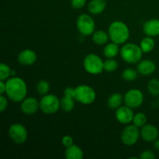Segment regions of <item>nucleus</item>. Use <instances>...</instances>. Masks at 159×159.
<instances>
[{"label":"nucleus","instance_id":"1","mask_svg":"<svg viewBox=\"0 0 159 159\" xmlns=\"http://www.w3.org/2000/svg\"><path fill=\"white\" fill-rule=\"evenodd\" d=\"M6 93L8 97L16 102H22L27 94V87L24 81L20 78L13 77L7 79L6 82Z\"/></svg>","mask_w":159,"mask_h":159},{"label":"nucleus","instance_id":"2","mask_svg":"<svg viewBox=\"0 0 159 159\" xmlns=\"http://www.w3.org/2000/svg\"><path fill=\"white\" fill-rule=\"evenodd\" d=\"M108 34L110 40L117 44L125 43L130 37L128 26L122 21L113 22L109 26Z\"/></svg>","mask_w":159,"mask_h":159},{"label":"nucleus","instance_id":"3","mask_svg":"<svg viewBox=\"0 0 159 159\" xmlns=\"http://www.w3.org/2000/svg\"><path fill=\"white\" fill-rule=\"evenodd\" d=\"M143 51L141 47L135 43H126L120 49L123 60L129 64H136L141 60Z\"/></svg>","mask_w":159,"mask_h":159},{"label":"nucleus","instance_id":"4","mask_svg":"<svg viewBox=\"0 0 159 159\" xmlns=\"http://www.w3.org/2000/svg\"><path fill=\"white\" fill-rule=\"evenodd\" d=\"M104 62L98 55L95 54H88L84 59V68L91 75H99L104 70Z\"/></svg>","mask_w":159,"mask_h":159},{"label":"nucleus","instance_id":"5","mask_svg":"<svg viewBox=\"0 0 159 159\" xmlns=\"http://www.w3.org/2000/svg\"><path fill=\"white\" fill-rule=\"evenodd\" d=\"M40 108L46 114H53L61 108V100L55 95H44L40 101Z\"/></svg>","mask_w":159,"mask_h":159},{"label":"nucleus","instance_id":"6","mask_svg":"<svg viewBox=\"0 0 159 159\" xmlns=\"http://www.w3.org/2000/svg\"><path fill=\"white\" fill-rule=\"evenodd\" d=\"M96 97V92L92 87L86 85H80L75 88V99L84 105L93 103Z\"/></svg>","mask_w":159,"mask_h":159},{"label":"nucleus","instance_id":"7","mask_svg":"<svg viewBox=\"0 0 159 159\" xmlns=\"http://www.w3.org/2000/svg\"><path fill=\"white\" fill-rule=\"evenodd\" d=\"M76 26L78 30L85 36H89L93 34L95 31V21L93 17L87 14H81L76 20Z\"/></svg>","mask_w":159,"mask_h":159},{"label":"nucleus","instance_id":"8","mask_svg":"<svg viewBox=\"0 0 159 159\" xmlns=\"http://www.w3.org/2000/svg\"><path fill=\"white\" fill-rule=\"evenodd\" d=\"M9 135L11 140L18 144L26 142L28 138V133L26 127L20 124H12L9 127Z\"/></svg>","mask_w":159,"mask_h":159},{"label":"nucleus","instance_id":"9","mask_svg":"<svg viewBox=\"0 0 159 159\" xmlns=\"http://www.w3.org/2000/svg\"><path fill=\"white\" fill-rule=\"evenodd\" d=\"M141 131L135 125H129L123 130L121 133V141L125 145L131 146L138 142Z\"/></svg>","mask_w":159,"mask_h":159},{"label":"nucleus","instance_id":"10","mask_svg":"<svg viewBox=\"0 0 159 159\" xmlns=\"http://www.w3.org/2000/svg\"><path fill=\"white\" fill-rule=\"evenodd\" d=\"M125 105L131 109L138 108L141 107L144 101V95L139 89H133L127 92L124 98Z\"/></svg>","mask_w":159,"mask_h":159},{"label":"nucleus","instance_id":"11","mask_svg":"<svg viewBox=\"0 0 159 159\" xmlns=\"http://www.w3.org/2000/svg\"><path fill=\"white\" fill-rule=\"evenodd\" d=\"M115 116L118 122L122 124H128L133 121L134 114L130 107L124 106V107H120L119 108L116 109Z\"/></svg>","mask_w":159,"mask_h":159},{"label":"nucleus","instance_id":"12","mask_svg":"<svg viewBox=\"0 0 159 159\" xmlns=\"http://www.w3.org/2000/svg\"><path fill=\"white\" fill-rule=\"evenodd\" d=\"M158 128L152 124H145L141 127V136L146 142H155L158 138Z\"/></svg>","mask_w":159,"mask_h":159},{"label":"nucleus","instance_id":"13","mask_svg":"<svg viewBox=\"0 0 159 159\" xmlns=\"http://www.w3.org/2000/svg\"><path fill=\"white\" fill-rule=\"evenodd\" d=\"M40 107V102H38L37 99L34 97L25 98L22 101L20 109L23 113L26 115L34 114L38 110Z\"/></svg>","mask_w":159,"mask_h":159},{"label":"nucleus","instance_id":"14","mask_svg":"<svg viewBox=\"0 0 159 159\" xmlns=\"http://www.w3.org/2000/svg\"><path fill=\"white\" fill-rule=\"evenodd\" d=\"M37 54L34 51L30 49L23 50V51L19 54L18 56V61L20 62L21 65H32L37 61Z\"/></svg>","mask_w":159,"mask_h":159},{"label":"nucleus","instance_id":"15","mask_svg":"<svg viewBox=\"0 0 159 159\" xmlns=\"http://www.w3.org/2000/svg\"><path fill=\"white\" fill-rule=\"evenodd\" d=\"M143 30L149 37H156L159 35V20L152 19L146 22L143 26Z\"/></svg>","mask_w":159,"mask_h":159},{"label":"nucleus","instance_id":"16","mask_svg":"<svg viewBox=\"0 0 159 159\" xmlns=\"http://www.w3.org/2000/svg\"><path fill=\"white\" fill-rule=\"evenodd\" d=\"M156 69L155 64L151 60L140 61L138 65V71L143 75H149L155 72Z\"/></svg>","mask_w":159,"mask_h":159},{"label":"nucleus","instance_id":"17","mask_svg":"<svg viewBox=\"0 0 159 159\" xmlns=\"http://www.w3.org/2000/svg\"><path fill=\"white\" fill-rule=\"evenodd\" d=\"M83 157V151L76 144H72L70 147L66 148L65 158L67 159H82Z\"/></svg>","mask_w":159,"mask_h":159},{"label":"nucleus","instance_id":"18","mask_svg":"<svg viewBox=\"0 0 159 159\" xmlns=\"http://www.w3.org/2000/svg\"><path fill=\"white\" fill-rule=\"evenodd\" d=\"M107 6L105 0H92L88 5L89 11L92 14L97 15L103 12Z\"/></svg>","mask_w":159,"mask_h":159},{"label":"nucleus","instance_id":"19","mask_svg":"<svg viewBox=\"0 0 159 159\" xmlns=\"http://www.w3.org/2000/svg\"><path fill=\"white\" fill-rule=\"evenodd\" d=\"M124 97L120 93H113L110 95L107 100V106L110 109H118L122 104Z\"/></svg>","mask_w":159,"mask_h":159},{"label":"nucleus","instance_id":"20","mask_svg":"<svg viewBox=\"0 0 159 159\" xmlns=\"http://www.w3.org/2000/svg\"><path fill=\"white\" fill-rule=\"evenodd\" d=\"M109 34L103 30H98L93 33V40L95 43L98 45H104L107 43L109 40Z\"/></svg>","mask_w":159,"mask_h":159},{"label":"nucleus","instance_id":"21","mask_svg":"<svg viewBox=\"0 0 159 159\" xmlns=\"http://www.w3.org/2000/svg\"><path fill=\"white\" fill-rule=\"evenodd\" d=\"M119 44L114 43H110L106 45V47L103 49V54L105 57H108V58H113V57H116L119 53Z\"/></svg>","mask_w":159,"mask_h":159},{"label":"nucleus","instance_id":"22","mask_svg":"<svg viewBox=\"0 0 159 159\" xmlns=\"http://www.w3.org/2000/svg\"><path fill=\"white\" fill-rule=\"evenodd\" d=\"M155 40H153V38H152V37H149V36L143 38L140 44V47L144 53L151 52L155 48Z\"/></svg>","mask_w":159,"mask_h":159},{"label":"nucleus","instance_id":"23","mask_svg":"<svg viewBox=\"0 0 159 159\" xmlns=\"http://www.w3.org/2000/svg\"><path fill=\"white\" fill-rule=\"evenodd\" d=\"M74 99V98L64 96V97L61 99V108L62 109V110L67 113L72 111L75 107Z\"/></svg>","mask_w":159,"mask_h":159},{"label":"nucleus","instance_id":"24","mask_svg":"<svg viewBox=\"0 0 159 159\" xmlns=\"http://www.w3.org/2000/svg\"><path fill=\"white\" fill-rule=\"evenodd\" d=\"M148 90L151 95L154 96H159V80L153 79L149 81L148 84Z\"/></svg>","mask_w":159,"mask_h":159},{"label":"nucleus","instance_id":"25","mask_svg":"<svg viewBox=\"0 0 159 159\" xmlns=\"http://www.w3.org/2000/svg\"><path fill=\"white\" fill-rule=\"evenodd\" d=\"M133 124L135 125L136 127H142L143 126H144L147 123V116H145V114L143 113H138L137 114H135L133 118Z\"/></svg>","mask_w":159,"mask_h":159},{"label":"nucleus","instance_id":"26","mask_svg":"<svg viewBox=\"0 0 159 159\" xmlns=\"http://www.w3.org/2000/svg\"><path fill=\"white\" fill-rule=\"evenodd\" d=\"M138 72L136 70L133 68H127L124 70L122 73V78L127 82H132L134 81L138 77Z\"/></svg>","mask_w":159,"mask_h":159},{"label":"nucleus","instance_id":"27","mask_svg":"<svg viewBox=\"0 0 159 159\" xmlns=\"http://www.w3.org/2000/svg\"><path fill=\"white\" fill-rule=\"evenodd\" d=\"M103 68L104 70L107 72H113L117 69L118 63L114 59L109 58L106 61H104Z\"/></svg>","mask_w":159,"mask_h":159},{"label":"nucleus","instance_id":"28","mask_svg":"<svg viewBox=\"0 0 159 159\" xmlns=\"http://www.w3.org/2000/svg\"><path fill=\"white\" fill-rule=\"evenodd\" d=\"M11 72L12 70L7 65L4 63L0 65V80L6 81L9 79V77L11 75Z\"/></svg>","mask_w":159,"mask_h":159},{"label":"nucleus","instance_id":"29","mask_svg":"<svg viewBox=\"0 0 159 159\" xmlns=\"http://www.w3.org/2000/svg\"><path fill=\"white\" fill-rule=\"evenodd\" d=\"M50 89V84L47 81L41 80L37 83V90L40 95H46Z\"/></svg>","mask_w":159,"mask_h":159},{"label":"nucleus","instance_id":"30","mask_svg":"<svg viewBox=\"0 0 159 159\" xmlns=\"http://www.w3.org/2000/svg\"><path fill=\"white\" fill-rule=\"evenodd\" d=\"M71 4L74 9H82L86 4V0H71Z\"/></svg>","mask_w":159,"mask_h":159},{"label":"nucleus","instance_id":"31","mask_svg":"<svg viewBox=\"0 0 159 159\" xmlns=\"http://www.w3.org/2000/svg\"><path fill=\"white\" fill-rule=\"evenodd\" d=\"M73 141L74 140H73V138L71 136H69V135H65V136H64L62 138L61 143L65 148H68L72 145V144H73Z\"/></svg>","mask_w":159,"mask_h":159},{"label":"nucleus","instance_id":"32","mask_svg":"<svg viewBox=\"0 0 159 159\" xmlns=\"http://www.w3.org/2000/svg\"><path fill=\"white\" fill-rule=\"evenodd\" d=\"M140 158L141 159H154L155 158V155L154 154L153 152L149 150H146L144 152H141V155H140Z\"/></svg>","mask_w":159,"mask_h":159},{"label":"nucleus","instance_id":"33","mask_svg":"<svg viewBox=\"0 0 159 159\" xmlns=\"http://www.w3.org/2000/svg\"><path fill=\"white\" fill-rule=\"evenodd\" d=\"M8 106V101L5 96H3V95L0 96V111L2 113L6 110V109L7 108Z\"/></svg>","mask_w":159,"mask_h":159},{"label":"nucleus","instance_id":"34","mask_svg":"<svg viewBox=\"0 0 159 159\" xmlns=\"http://www.w3.org/2000/svg\"><path fill=\"white\" fill-rule=\"evenodd\" d=\"M64 95L75 99V89L71 88V87H67L64 91Z\"/></svg>","mask_w":159,"mask_h":159},{"label":"nucleus","instance_id":"35","mask_svg":"<svg viewBox=\"0 0 159 159\" xmlns=\"http://www.w3.org/2000/svg\"><path fill=\"white\" fill-rule=\"evenodd\" d=\"M6 85L4 81H0V94L3 95L6 93Z\"/></svg>","mask_w":159,"mask_h":159},{"label":"nucleus","instance_id":"36","mask_svg":"<svg viewBox=\"0 0 159 159\" xmlns=\"http://www.w3.org/2000/svg\"><path fill=\"white\" fill-rule=\"evenodd\" d=\"M154 145H155V148H156L157 150H159V138H158L155 141V144H154Z\"/></svg>","mask_w":159,"mask_h":159},{"label":"nucleus","instance_id":"37","mask_svg":"<svg viewBox=\"0 0 159 159\" xmlns=\"http://www.w3.org/2000/svg\"><path fill=\"white\" fill-rule=\"evenodd\" d=\"M158 101H159V99H158Z\"/></svg>","mask_w":159,"mask_h":159}]
</instances>
